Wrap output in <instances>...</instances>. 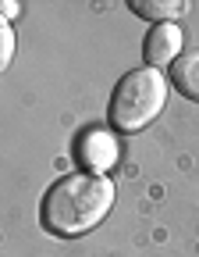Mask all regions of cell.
Masks as SVG:
<instances>
[{"label":"cell","instance_id":"obj_1","mask_svg":"<svg viewBox=\"0 0 199 257\" xmlns=\"http://www.w3.org/2000/svg\"><path fill=\"white\" fill-rule=\"evenodd\" d=\"M114 197H118V189L104 175H64L43 197V207H40L43 229L54 236H64V239L82 236L110 214Z\"/></svg>","mask_w":199,"mask_h":257},{"label":"cell","instance_id":"obj_2","mask_svg":"<svg viewBox=\"0 0 199 257\" xmlns=\"http://www.w3.org/2000/svg\"><path fill=\"white\" fill-rule=\"evenodd\" d=\"M168 104V79L156 68L128 72L110 96V125L118 133H142V128Z\"/></svg>","mask_w":199,"mask_h":257},{"label":"cell","instance_id":"obj_3","mask_svg":"<svg viewBox=\"0 0 199 257\" xmlns=\"http://www.w3.org/2000/svg\"><path fill=\"white\" fill-rule=\"evenodd\" d=\"M118 140L110 133H104V128H89V133L78 140V161L86 165V175H100L118 165Z\"/></svg>","mask_w":199,"mask_h":257},{"label":"cell","instance_id":"obj_4","mask_svg":"<svg viewBox=\"0 0 199 257\" xmlns=\"http://www.w3.org/2000/svg\"><path fill=\"white\" fill-rule=\"evenodd\" d=\"M142 54H146L150 68H168V64H174L178 54H182V32H178V25L164 22V25L150 29V36L142 43Z\"/></svg>","mask_w":199,"mask_h":257},{"label":"cell","instance_id":"obj_5","mask_svg":"<svg viewBox=\"0 0 199 257\" xmlns=\"http://www.w3.org/2000/svg\"><path fill=\"white\" fill-rule=\"evenodd\" d=\"M174 89L182 96H188V100L199 104V50H188L174 61Z\"/></svg>","mask_w":199,"mask_h":257},{"label":"cell","instance_id":"obj_6","mask_svg":"<svg viewBox=\"0 0 199 257\" xmlns=\"http://www.w3.org/2000/svg\"><path fill=\"white\" fill-rule=\"evenodd\" d=\"M132 11L142 15V18H156L160 25L168 22V18H178L188 11L185 0H132Z\"/></svg>","mask_w":199,"mask_h":257},{"label":"cell","instance_id":"obj_7","mask_svg":"<svg viewBox=\"0 0 199 257\" xmlns=\"http://www.w3.org/2000/svg\"><path fill=\"white\" fill-rule=\"evenodd\" d=\"M11 47H14V36H11V25H4V64L11 61Z\"/></svg>","mask_w":199,"mask_h":257}]
</instances>
